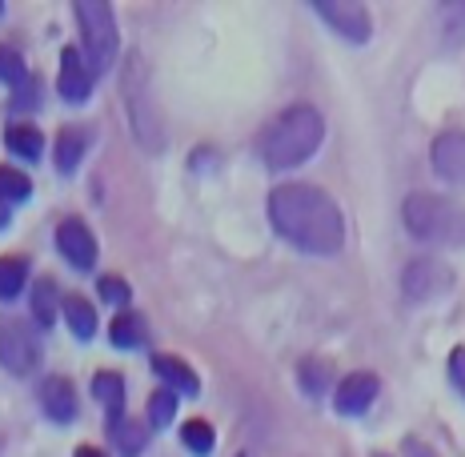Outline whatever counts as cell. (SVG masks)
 I'll return each mask as SVG.
<instances>
[{
	"label": "cell",
	"mask_w": 465,
	"mask_h": 457,
	"mask_svg": "<svg viewBox=\"0 0 465 457\" xmlns=\"http://www.w3.org/2000/svg\"><path fill=\"white\" fill-rule=\"evenodd\" d=\"M269 221L289 245L329 257L345 245V217L337 201L322 193L317 184L289 181L269 193Z\"/></svg>",
	"instance_id": "1"
},
{
	"label": "cell",
	"mask_w": 465,
	"mask_h": 457,
	"mask_svg": "<svg viewBox=\"0 0 465 457\" xmlns=\"http://www.w3.org/2000/svg\"><path fill=\"white\" fill-rule=\"evenodd\" d=\"M325 141V121L313 104H293L261 133V161L269 169H293V164L309 161Z\"/></svg>",
	"instance_id": "2"
},
{
	"label": "cell",
	"mask_w": 465,
	"mask_h": 457,
	"mask_svg": "<svg viewBox=\"0 0 465 457\" xmlns=\"http://www.w3.org/2000/svg\"><path fill=\"white\" fill-rule=\"evenodd\" d=\"M401 221L425 245L465 249V205L438 193H410L401 205Z\"/></svg>",
	"instance_id": "3"
},
{
	"label": "cell",
	"mask_w": 465,
	"mask_h": 457,
	"mask_svg": "<svg viewBox=\"0 0 465 457\" xmlns=\"http://www.w3.org/2000/svg\"><path fill=\"white\" fill-rule=\"evenodd\" d=\"M76 21L84 33V65L96 73H104L116 61V21L113 8L104 0H76Z\"/></svg>",
	"instance_id": "4"
},
{
	"label": "cell",
	"mask_w": 465,
	"mask_h": 457,
	"mask_svg": "<svg viewBox=\"0 0 465 457\" xmlns=\"http://www.w3.org/2000/svg\"><path fill=\"white\" fill-rule=\"evenodd\" d=\"M124 93H129V121H133V133L144 149L157 153L161 149V116L153 109L149 93H144V65L141 56H129V73H124Z\"/></svg>",
	"instance_id": "5"
},
{
	"label": "cell",
	"mask_w": 465,
	"mask_h": 457,
	"mask_svg": "<svg viewBox=\"0 0 465 457\" xmlns=\"http://www.w3.org/2000/svg\"><path fill=\"white\" fill-rule=\"evenodd\" d=\"M41 362V345H36L33 329L16 317H0V365L16 377H28Z\"/></svg>",
	"instance_id": "6"
},
{
	"label": "cell",
	"mask_w": 465,
	"mask_h": 457,
	"mask_svg": "<svg viewBox=\"0 0 465 457\" xmlns=\"http://www.w3.org/2000/svg\"><path fill=\"white\" fill-rule=\"evenodd\" d=\"M313 13L322 16L325 25H333V33H341L345 41L365 45L373 33V21L365 13V5H353V0H313Z\"/></svg>",
	"instance_id": "7"
},
{
	"label": "cell",
	"mask_w": 465,
	"mask_h": 457,
	"mask_svg": "<svg viewBox=\"0 0 465 457\" xmlns=\"http://www.w3.org/2000/svg\"><path fill=\"white\" fill-rule=\"evenodd\" d=\"M450 285H453V273H450V265L438 261V257H418L401 277V289H405V297L410 301L441 297Z\"/></svg>",
	"instance_id": "8"
},
{
	"label": "cell",
	"mask_w": 465,
	"mask_h": 457,
	"mask_svg": "<svg viewBox=\"0 0 465 457\" xmlns=\"http://www.w3.org/2000/svg\"><path fill=\"white\" fill-rule=\"evenodd\" d=\"M56 249H61V257L69 261L73 269H93L96 265V237L81 217L61 221V229H56Z\"/></svg>",
	"instance_id": "9"
},
{
	"label": "cell",
	"mask_w": 465,
	"mask_h": 457,
	"mask_svg": "<svg viewBox=\"0 0 465 457\" xmlns=\"http://www.w3.org/2000/svg\"><path fill=\"white\" fill-rule=\"evenodd\" d=\"M430 157H433V173H438L441 181H450V184H458V189H465V129L441 133V137L433 141Z\"/></svg>",
	"instance_id": "10"
},
{
	"label": "cell",
	"mask_w": 465,
	"mask_h": 457,
	"mask_svg": "<svg viewBox=\"0 0 465 457\" xmlns=\"http://www.w3.org/2000/svg\"><path fill=\"white\" fill-rule=\"evenodd\" d=\"M56 89L69 104H84L93 96V69L84 65V56L76 48L61 53V76H56Z\"/></svg>",
	"instance_id": "11"
},
{
	"label": "cell",
	"mask_w": 465,
	"mask_h": 457,
	"mask_svg": "<svg viewBox=\"0 0 465 457\" xmlns=\"http://www.w3.org/2000/svg\"><path fill=\"white\" fill-rule=\"evenodd\" d=\"M377 373H349L341 385L333 389V405H337V413H345V417H357V413H365L373 405V397H377Z\"/></svg>",
	"instance_id": "12"
},
{
	"label": "cell",
	"mask_w": 465,
	"mask_h": 457,
	"mask_svg": "<svg viewBox=\"0 0 465 457\" xmlns=\"http://www.w3.org/2000/svg\"><path fill=\"white\" fill-rule=\"evenodd\" d=\"M36 397H41V410L53 417L56 425L76 422V389H73L69 377H45Z\"/></svg>",
	"instance_id": "13"
},
{
	"label": "cell",
	"mask_w": 465,
	"mask_h": 457,
	"mask_svg": "<svg viewBox=\"0 0 465 457\" xmlns=\"http://www.w3.org/2000/svg\"><path fill=\"white\" fill-rule=\"evenodd\" d=\"M153 373L164 382V389H173V393H201V382H197V373L181 362V357H164V353H157L153 357Z\"/></svg>",
	"instance_id": "14"
},
{
	"label": "cell",
	"mask_w": 465,
	"mask_h": 457,
	"mask_svg": "<svg viewBox=\"0 0 465 457\" xmlns=\"http://www.w3.org/2000/svg\"><path fill=\"white\" fill-rule=\"evenodd\" d=\"M109 430H113V442H116V450H121L124 457H141L144 453V445H149V425L137 422V417H113L109 422Z\"/></svg>",
	"instance_id": "15"
},
{
	"label": "cell",
	"mask_w": 465,
	"mask_h": 457,
	"mask_svg": "<svg viewBox=\"0 0 465 457\" xmlns=\"http://www.w3.org/2000/svg\"><path fill=\"white\" fill-rule=\"evenodd\" d=\"M84 149H89V129H84V124H69V129L56 137V169L73 173L76 164L84 161Z\"/></svg>",
	"instance_id": "16"
},
{
	"label": "cell",
	"mask_w": 465,
	"mask_h": 457,
	"mask_svg": "<svg viewBox=\"0 0 465 457\" xmlns=\"http://www.w3.org/2000/svg\"><path fill=\"white\" fill-rule=\"evenodd\" d=\"M93 397L104 405L109 422H113V417H121L124 413V377L113 373V369H101V373L93 377Z\"/></svg>",
	"instance_id": "17"
},
{
	"label": "cell",
	"mask_w": 465,
	"mask_h": 457,
	"mask_svg": "<svg viewBox=\"0 0 465 457\" xmlns=\"http://www.w3.org/2000/svg\"><path fill=\"white\" fill-rule=\"evenodd\" d=\"M5 144H8V153H16L21 161H41V153H45V137L36 124H8Z\"/></svg>",
	"instance_id": "18"
},
{
	"label": "cell",
	"mask_w": 465,
	"mask_h": 457,
	"mask_svg": "<svg viewBox=\"0 0 465 457\" xmlns=\"http://www.w3.org/2000/svg\"><path fill=\"white\" fill-rule=\"evenodd\" d=\"M64 321H69V329H73V337H81V342H89V337L96 333V309L89 305L84 297H64Z\"/></svg>",
	"instance_id": "19"
},
{
	"label": "cell",
	"mask_w": 465,
	"mask_h": 457,
	"mask_svg": "<svg viewBox=\"0 0 465 457\" xmlns=\"http://www.w3.org/2000/svg\"><path fill=\"white\" fill-rule=\"evenodd\" d=\"M144 317L141 313H121V317H113V325H109V342L116 349H137L144 342Z\"/></svg>",
	"instance_id": "20"
},
{
	"label": "cell",
	"mask_w": 465,
	"mask_h": 457,
	"mask_svg": "<svg viewBox=\"0 0 465 457\" xmlns=\"http://www.w3.org/2000/svg\"><path fill=\"white\" fill-rule=\"evenodd\" d=\"M56 305H61V297H56V281L41 277L33 285V317L41 321V329H48L56 321Z\"/></svg>",
	"instance_id": "21"
},
{
	"label": "cell",
	"mask_w": 465,
	"mask_h": 457,
	"mask_svg": "<svg viewBox=\"0 0 465 457\" xmlns=\"http://www.w3.org/2000/svg\"><path fill=\"white\" fill-rule=\"evenodd\" d=\"M28 193H33V181H28L21 169L0 164V201H5V205H21V201H28Z\"/></svg>",
	"instance_id": "22"
},
{
	"label": "cell",
	"mask_w": 465,
	"mask_h": 457,
	"mask_svg": "<svg viewBox=\"0 0 465 457\" xmlns=\"http://www.w3.org/2000/svg\"><path fill=\"white\" fill-rule=\"evenodd\" d=\"M28 281V261L25 257H0V297H16Z\"/></svg>",
	"instance_id": "23"
},
{
	"label": "cell",
	"mask_w": 465,
	"mask_h": 457,
	"mask_svg": "<svg viewBox=\"0 0 465 457\" xmlns=\"http://www.w3.org/2000/svg\"><path fill=\"white\" fill-rule=\"evenodd\" d=\"M28 76H33V73H28V65H25V56H21V48L0 45V81L13 84V89H21Z\"/></svg>",
	"instance_id": "24"
},
{
	"label": "cell",
	"mask_w": 465,
	"mask_h": 457,
	"mask_svg": "<svg viewBox=\"0 0 465 457\" xmlns=\"http://www.w3.org/2000/svg\"><path fill=\"white\" fill-rule=\"evenodd\" d=\"M181 442H185L197 457H209L213 445H217V433H213L209 422H201V417H197V422H185V430H181Z\"/></svg>",
	"instance_id": "25"
},
{
	"label": "cell",
	"mask_w": 465,
	"mask_h": 457,
	"mask_svg": "<svg viewBox=\"0 0 465 457\" xmlns=\"http://www.w3.org/2000/svg\"><path fill=\"white\" fill-rule=\"evenodd\" d=\"M173 417H177V393L161 385L157 393L149 397V425H169Z\"/></svg>",
	"instance_id": "26"
},
{
	"label": "cell",
	"mask_w": 465,
	"mask_h": 457,
	"mask_svg": "<svg viewBox=\"0 0 465 457\" xmlns=\"http://www.w3.org/2000/svg\"><path fill=\"white\" fill-rule=\"evenodd\" d=\"M297 377H302V385H305V393H325V385H329V365L322 362H302L297 365Z\"/></svg>",
	"instance_id": "27"
},
{
	"label": "cell",
	"mask_w": 465,
	"mask_h": 457,
	"mask_svg": "<svg viewBox=\"0 0 465 457\" xmlns=\"http://www.w3.org/2000/svg\"><path fill=\"white\" fill-rule=\"evenodd\" d=\"M36 104H41V76H28L21 89H16V96H13V109L28 113V109H36Z\"/></svg>",
	"instance_id": "28"
},
{
	"label": "cell",
	"mask_w": 465,
	"mask_h": 457,
	"mask_svg": "<svg viewBox=\"0 0 465 457\" xmlns=\"http://www.w3.org/2000/svg\"><path fill=\"white\" fill-rule=\"evenodd\" d=\"M96 293H101L104 301H109V305H124V301H129V285H124V277H101L96 281Z\"/></svg>",
	"instance_id": "29"
},
{
	"label": "cell",
	"mask_w": 465,
	"mask_h": 457,
	"mask_svg": "<svg viewBox=\"0 0 465 457\" xmlns=\"http://www.w3.org/2000/svg\"><path fill=\"white\" fill-rule=\"evenodd\" d=\"M450 382L465 397V345H453L450 349Z\"/></svg>",
	"instance_id": "30"
},
{
	"label": "cell",
	"mask_w": 465,
	"mask_h": 457,
	"mask_svg": "<svg viewBox=\"0 0 465 457\" xmlns=\"http://www.w3.org/2000/svg\"><path fill=\"white\" fill-rule=\"evenodd\" d=\"M445 21H450V36L453 41H465V8H445Z\"/></svg>",
	"instance_id": "31"
},
{
	"label": "cell",
	"mask_w": 465,
	"mask_h": 457,
	"mask_svg": "<svg viewBox=\"0 0 465 457\" xmlns=\"http://www.w3.org/2000/svg\"><path fill=\"white\" fill-rule=\"evenodd\" d=\"M76 457H104V453L93 450V445H81V450H76Z\"/></svg>",
	"instance_id": "32"
},
{
	"label": "cell",
	"mask_w": 465,
	"mask_h": 457,
	"mask_svg": "<svg viewBox=\"0 0 465 457\" xmlns=\"http://www.w3.org/2000/svg\"><path fill=\"white\" fill-rule=\"evenodd\" d=\"M5 225H8V205L0 201V229H5Z\"/></svg>",
	"instance_id": "33"
},
{
	"label": "cell",
	"mask_w": 465,
	"mask_h": 457,
	"mask_svg": "<svg viewBox=\"0 0 465 457\" xmlns=\"http://www.w3.org/2000/svg\"><path fill=\"white\" fill-rule=\"evenodd\" d=\"M413 457H433L430 450H421V445H413Z\"/></svg>",
	"instance_id": "34"
},
{
	"label": "cell",
	"mask_w": 465,
	"mask_h": 457,
	"mask_svg": "<svg viewBox=\"0 0 465 457\" xmlns=\"http://www.w3.org/2000/svg\"><path fill=\"white\" fill-rule=\"evenodd\" d=\"M237 457H257V453H253V450H241V453H237Z\"/></svg>",
	"instance_id": "35"
},
{
	"label": "cell",
	"mask_w": 465,
	"mask_h": 457,
	"mask_svg": "<svg viewBox=\"0 0 465 457\" xmlns=\"http://www.w3.org/2000/svg\"><path fill=\"white\" fill-rule=\"evenodd\" d=\"M0 13H5V5H0Z\"/></svg>",
	"instance_id": "36"
}]
</instances>
